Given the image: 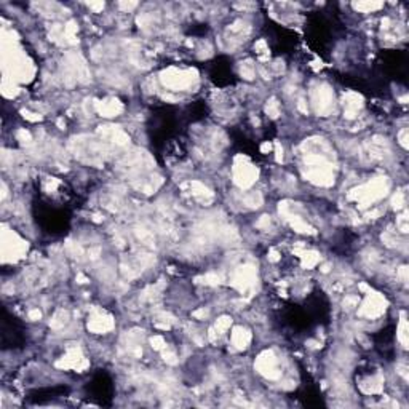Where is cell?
<instances>
[{
    "instance_id": "obj_3",
    "label": "cell",
    "mask_w": 409,
    "mask_h": 409,
    "mask_svg": "<svg viewBox=\"0 0 409 409\" xmlns=\"http://www.w3.org/2000/svg\"><path fill=\"white\" fill-rule=\"evenodd\" d=\"M88 392L93 398L102 401V398L112 395V380L106 373H98L88 384Z\"/></svg>"
},
{
    "instance_id": "obj_2",
    "label": "cell",
    "mask_w": 409,
    "mask_h": 409,
    "mask_svg": "<svg viewBox=\"0 0 409 409\" xmlns=\"http://www.w3.org/2000/svg\"><path fill=\"white\" fill-rule=\"evenodd\" d=\"M26 342L24 326L15 315L8 314L7 309H3L2 320V347L7 348H20Z\"/></svg>"
},
{
    "instance_id": "obj_1",
    "label": "cell",
    "mask_w": 409,
    "mask_h": 409,
    "mask_svg": "<svg viewBox=\"0 0 409 409\" xmlns=\"http://www.w3.org/2000/svg\"><path fill=\"white\" fill-rule=\"evenodd\" d=\"M307 39L312 43L314 48L318 52H325L326 48L331 47L332 36H334V29H332V23L330 18H326L323 13L314 12L309 15L307 21Z\"/></svg>"
},
{
    "instance_id": "obj_4",
    "label": "cell",
    "mask_w": 409,
    "mask_h": 409,
    "mask_svg": "<svg viewBox=\"0 0 409 409\" xmlns=\"http://www.w3.org/2000/svg\"><path fill=\"white\" fill-rule=\"evenodd\" d=\"M213 72H211V79L216 82V84L219 85H229L232 82V79L236 77L232 72V66L231 64H222L221 59L219 61L215 63V66H213Z\"/></svg>"
}]
</instances>
